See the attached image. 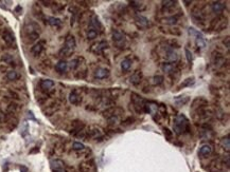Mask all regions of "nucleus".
<instances>
[{"label":"nucleus","instance_id":"473e14b6","mask_svg":"<svg viewBox=\"0 0 230 172\" xmlns=\"http://www.w3.org/2000/svg\"><path fill=\"white\" fill-rule=\"evenodd\" d=\"M189 101V97H182V96H179L177 98H175V103H177L178 106H182V105H185Z\"/></svg>","mask_w":230,"mask_h":172},{"label":"nucleus","instance_id":"a18cd8bd","mask_svg":"<svg viewBox=\"0 0 230 172\" xmlns=\"http://www.w3.org/2000/svg\"><path fill=\"white\" fill-rule=\"evenodd\" d=\"M5 121V115L3 113H0V123H4Z\"/></svg>","mask_w":230,"mask_h":172},{"label":"nucleus","instance_id":"1a4fd4ad","mask_svg":"<svg viewBox=\"0 0 230 172\" xmlns=\"http://www.w3.org/2000/svg\"><path fill=\"white\" fill-rule=\"evenodd\" d=\"M2 38H3L4 42H5L7 45H12L15 42V36L10 30H5V31L3 32Z\"/></svg>","mask_w":230,"mask_h":172},{"label":"nucleus","instance_id":"c85d7f7f","mask_svg":"<svg viewBox=\"0 0 230 172\" xmlns=\"http://www.w3.org/2000/svg\"><path fill=\"white\" fill-rule=\"evenodd\" d=\"M48 23L50 25H52V27H59L61 24H62V21L59 18H56V17H49L48 18Z\"/></svg>","mask_w":230,"mask_h":172},{"label":"nucleus","instance_id":"9d476101","mask_svg":"<svg viewBox=\"0 0 230 172\" xmlns=\"http://www.w3.org/2000/svg\"><path fill=\"white\" fill-rule=\"evenodd\" d=\"M65 48H67L70 51H74V49L77 47V42H75V38L72 36V35H68L66 37V40H65Z\"/></svg>","mask_w":230,"mask_h":172},{"label":"nucleus","instance_id":"f3484780","mask_svg":"<svg viewBox=\"0 0 230 172\" xmlns=\"http://www.w3.org/2000/svg\"><path fill=\"white\" fill-rule=\"evenodd\" d=\"M141 79H142V72L138 70V71H136V72H134L132 74V76L129 77V81L132 85H138V83H140Z\"/></svg>","mask_w":230,"mask_h":172},{"label":"nucleus","instance_id":"b1692460","mask_svg":"<svg viewBox=\"0 0 230 172\" xmlns=\"http://www.w3.org/2000/svg\"><path fill=\"white\" fill-rule=\"evenodd\" d=\"M195 42H196V45H197L198 48H205V47H206L205 39H204V37H202V35L199 34V33H197V34H196Z\"/></svg>","mask_w":230,"mask_h":172},{"label":"nucleus","instance_id":"c756f323","mask_svg":"<svg viewBox=\"0 0 230 172\" xmlns=\"http://www.w3.org/2000/svg\"><path fill=\"white\" fill-rule=\"evenodd\" d=\"M132 67V61L129 59H124L122 62H121V69L122 71H128Z\"/></svg>","mask_w":230,"mask_h":172},{"label":"nucleus","instance_id":"5701e85b","mask_svg":"<svg viewBox=\"0 0 230 172\" xmlns=\"http://www.w3.org/2000/svg\"><path fill=\"white\" fill-rule=\"evenodd\" d=\"M67 68H68V63L66 60H59L55 65V70L59 73H64L67 70Z\"/></svg>","mask_w":230,"mask_h":172},{"label":"nucleus","instance_id":"8fccbe9b","mask_svg":"<svg viewBox=\"0 0 230 172\" xmlns=\"http://www.w3.org/2000/svg\"><path fill=\"white\" fill-rule=\"evenodd\" d=\"M184 3H186V5H187V7H189V5L192 3V1H184Z\"/></svg>","mask_w":230,"mask_h":172},{"label":"nucleus","instance_id":"aec40b11","mask_svg":"<svg viewBox=\"0 0 230 172\" xmlns=\"http://www.w3.org/2000/svg\"><path fill=\"white\" fill-rule=\"evenodd\" d=\"M211 153H212V147L210 145H204L202 148L199 149V155L202 157L209 156Z\"/></svg>","mask_w":230,"mask_h":172},{"label":"nucleus","instance_id":"a211bd4d","mask_svg":"<svg viewBox=\"0 0 230 172\" xmlns=\"http://www.w3.org/2000/svg\"><path fill=\"white\" fill-rule=\"evenodd\" d=\"M162 71L165 73H173L176 71V63H171V62H164L161 65Z\"/></svg>","mask_w":230,"mask_h":172},{"label":"nucleus","instance_id":"2f4dec72","mask_svg":"<svg viewBox=\"0 0 230 172\" xmlns=\"http://www.w3.org/2000/svg\"><path fill=\"white\" fill-rule=\"evenodd\" d=\"M97 36H98V31H95V30H93V29H89L87 32V38L89 39V40H92V39H94V38H97Z\"/></svg>","mask_w":230,"mask_h":172},{"label":"nucleus","instance_id":"412c9836","mask_svg":"<svg viewBox=\"0 0 230 172\" xmlns=\"http://www.w3.org/2000/svg\"><path fill=\"white\" fill-rule=\"evenodd\" d=\"M69 101L72 103V105H79V103L82 101V98H81V96L75 92V91H72V92L69 94Z\"/></svg>","mask_w":230,"mask_h":172},{"label":"nucleus","instance_id":"7ed1b4c3","mask_svg":"<svg viewBox=\"0 0 230 172\" xmlns=\"http://www.w3.org/2000/svg\"><path fill=\"white\" fill-rule=\"evenodd\" d=\"M123 113H124V110L119 107H110L102 112L103 116L106 117V118H109V117H112V116H119L120 114H123Z\"/></svg>","mask_w":230,"mask_h":172},{"label":"nucleus","instance_id":"cd10ccee","mask_svg":"<svg viewBox=\"0 0 230 172\" xmlns=\"http://www.w3.org/2000/svg\"><path fill=\"white\" fill-rule=\"evenodd\" d=\"M129 3H130V7H134V9L137 11H141L145 7L144 4H143V2H141V1H130Z\"/></svg>","mask_w":230,"mask_h":172},{"label":"nucleus","instance_id":"ea45409f","mask_svg":"<svg viewBox=\"0 0 230 172\" xmlns=\"http://www.w3.org/2000/svg\"><path fill=\"white\" fill-rule=\"evenodd\" d=\"M1 60L4 62H7V63H12V62H13V57H12V55H10V54H4V55L2 56Z\"/></svg>","mask_w":230,"mask_h":172},{"label":"nucleus","instance_id":"4c0bfd02","mask_svg":"<svg viewBox=\"0 0 230 172\" xmlns=\"http://www.w3.org/2000/svg\"><path fill=\"white\" fill-rule=\"evenodd\" d=\"M176 4V1H171V0H165V1H162V5L165 9H170V7H173Z\"/></svg>","mask_w":230,"mask_h":172},{"label":"nucleus","instance_id":"20e7f679","mask_svg":"<svg viewBox=\"0 0 230 172\" xmlns=\"http://www.w3.org/2000/svg\"><path fill=\"white\" fill-rule=\"evenodd\" d=\"M107 47H108V43L106 41H100V42H98V43H94L90 48V51L92 52V53H94V54L99 55V54H102V53L104 52V50L107 49Z\"/></svg>","mask_w":230,"mask_h":172},{"label":"nucleus","instance_id":"39448f33","mask_svg":"<svg viewBox=\"0 0 230 172\" xmlns=\"http://www.w3.org/2000/svg\"><path fill=\"white\" fill-rule=\"evenodd\" d=\"M204 107H208V101L204 98V97H196L195 99L192 101V106L191 109L193 111L197 110V109H200V108Z\"/></svg>","mask_w":230,"mask_h":172},{"label":"nucleus","instance_id":"f8f14e48","mask_svg":"<svg viewBox=\"0 0 230 172\" xmlns=\"http://www.w3.org/2000/svg\"><path fill=\"white\" fill-rule=\"evenodd\" d=\"M212 61L215 67L220 68V67H223L224 63H225V58H224V56H222V54H220V53H216V54L213 53Z\"/></svg>","mask_w":230,"mask_h":172},{"label":"nucleus","instance_id":"9b49d317","mask_svg":"<svg viewBox=\"0 0 230 172\" xmlns=\"http://www.w3.org/2000/svg\"><path fill=\"white\" fill-rule=\"evenodd\" d=\"M211 10L215 14H221L225 10V3L222 1H214L211 3Z\"/></svg>","mask_w":230,"mask_h":172},{"label":"nucleus","instance_id":"f03ea898","mask_svg":"<svg viewBox=\"0 0 230 172\" xmlns=\"http://www.w3.org/2000/svg\"><path fill=\"white\" fill-rule=\"evenodd\" d=\"M227 19L223 16H217L215 19H213L211 22V27L216 31H222L227 27Z\"/></svg>","mask_w":230,"mask_h":172},{"label":"nucleus","instance_id":"423d86ee","mask_svg":"<svg viewBox=\"0 0 230 172\" xmlns=\"http://www.w3.org/2000/svg\"><path fill=\"white\" fill-rule=\"evenodd\" d=\"M51 169L53 172H65V164L61 159L51 161Z\"/></svg>","mask_w":230,"mask_h":172},{"label":"nucleus","instance_id":"dca6fc26","mask_svg":"<svg viewBox=\"0 0 230 172\" xmlns=\"http://www.w3.org/2000/svg\"><path fill=\"white\" fill-rule=\"evenodd\" d=\"M103 136V132L100 128H97V127H93L91 130L88 131V137L90 138H102Z\"/></svg>","mask_w":230,"mask_h":172},{"label":"nucleus","instance_id":"f257e3e1","mask_svg":"<svg viewBox=\"0 0 230 172\" xmlns=\"http://www.w3.org/2000/svg\"><path fill=\"white\" fill-rule=\"evenodd\" d=\"M173 130L176 134H182L186 131L189 130V121L187 117L184 114H178L174 118V124H173Z\"/></svg>","mask_w":230,"mask_h":172},{"label":"nucleus","instance_id":"09e8293b","mask_svg":"<svg viewBox=\"0 0 230 172\" xmlns=\"http://www.w3.org/2000/svg\"><path fill=\"white\" fill-rule=\"evenodd\" d=\"M20 171L21 172H28V168L25 166H20Z\"/></svg>","mask_w":230,"mask_h":172},{"label":"nucleus","instance_id":"e433bc0d","mask_svg":"<svg viewBox=\"0 0 230 172\" xmlns=\"http://www.w3.org/2000/svg\"><path fill=\"white\" fill-rule=\"evenodd\" d=\"M178 21V18L176 17V16H171V17H167L164 19V22L167 24H175L177 23Z\"/></svg>","mask_w":230,"mask_h":172},{"label":"nucleus","instance_id":"4468645a","mask_svg":"<svg viewBox=\"0 0 230 172\" xmlns=\"http://www.w3.org/2000/svg\"><path fill=\"white\" fill-rule=\"evenodd\" d=\"M109 75V70L105 69V68H98L94 72V77L98 79H103L108 77Z\"/></svg>","mask_w":230,"mask_h":172},{"label":"nucleus","instance_id":"58836bf2","mask_svg":"<svg viewBox=\"0 0 230 172\" xmlns=\"http://www.w3.org/2000/svg\"><path fill=\"white\" fill-rule=\"evenodd\" d=\"M80 65V61H79V59H73V60H71L69 63V67L71 70H75Z\"/></svg>","mask_w":230,"mask_h":172},{"label":"nucleus","instance_id":"6e6552de","mask_svg":"<svg viewBox=\"0 0 230 172\" xmlns=\"http://www.w3.org/2000/svg\"><path fill=\"white\" fill-rule=\"evenodd\" d=\"M112 40L117 43V45H121V43H124L125 41V36L122 32L118 31V30H114L112 31Z\"/></svg>","mask_w":230,"mask_h":172},{"label":"nucleus","instance_id":"a878e982","mask_svg":"<svg viewBox=\"0 0 230 172\" xmlns=\"http://www.w3.org/2000/svg\"><path fill=\"white\" fill-rule=\"evenodd\" d=\"M193 83H194V78H193V77H189V78H187L186 80H184V81L180 83V86L178 87V90L184 89L186 87H190L191 85H193Z\"/></svg>","mask_w":230,"mask_h":172},{"label":"nucleus","instance_id":"de8ad7c7","mask_svg":"<svg viewBox=\"0 0 230 172\" xmlns=\"http://www.w3.org/2000/svg\"><path fill=\"white\" fill-rule=\"evenodd\" d=\"M224 45H226V48L229 49V37H226V41H224Z\"/></svg>","mask_w":230,"mask_h":172},{"label":"nucleus","instance_id":"6ab92c4d","mask_svg":"<svg viewBox=\"0 0 230 172\" xmlns=\"http://www.w3.org/2000/svg\"><path fill=\"white\" fill-rule=\"evenodd\" d=\"M54 87V81L51 79H44L40 81V88L44 91H49L50 89H52Z\"/></svg>","mask_w":230,"mask_h":172},{"label":"nucleus","instance_id":"7c9ffc66","mask_svg":"<svg viewBox=\"0 0 230 172\" xmlns=\"http://www.w3.org/2000/svg\"><path fill=\"white\" fill-rule=\"evenodd\" d=\"M18 78V74L16 71H9L7 73V80H11V81H13V80H16Z\"/></svg>","mask_w":230,"mask_h":172},{"label":"nucleus","instance_id":"c03bdc74","mask_svg":"<svg viewBox=\"0 0 230 172\" xmlns=\"http://www.w3.org/2000/svg\"><path fill=\"white\" fill-rule=\"evenodd\" d=\"M163 131H164V134L167 135V137H171V136H172V132H171V131L169 130V129H167V128H164Z\"/></svg>","mask_w":230,"mask_h":172},{"label":"nucleus","instance_id":"c9c22d12","mask_svg":"<svg viewBox=\"0 0 230 172\" xmlns=\"http://www.w3.org/2000/svg\"><path fill=\"white\" fill-rule=\"evenodd\" d=\"M72 149L73 150H77V151H81V150H84L85 149V146L82 143H79V141H74L73 145H72Z\"/></svg>","mask_w":230,"mask_h":172},{"label":"nucleus","instance_id":"49530a36","mask_svg":"<svg viewBox=\"0 0 230 172\" xmlns=\"http://www.w3.org/2000/svg\"><path fill=\"white\" fill-rule=\"evenodd\" d=\"M65 172H75V170L72 167H68V168L65 169Z\"/></svg>","mask_w":230,"mask_h":172},{"label":"nucleus","instance_id":"79ce46f5","mask_svg":"<svg viewBox=\"0 0 230 172\" xmlns=\"http://www.w3.org/2000/svg\"><path fill=\"white\" fill-rule=\"evenodd\" d=\"M185 53H186V57H187V60H188V62H190V63H191L192 62V53L191 52H190V50H189V49H187L186 48L185 49Z\"/></svg>","mask_w":230,"mask_h":172},{"label":"nucleus","instance_id":"bb28decb","mask_svg":"<svg viewBox=\"0 0 230 172\" xmlns=\"http://www.w3.org/2000/svg\"><path fill=\"white\" fill-rule=\"evenodd\" d=\"M163 76L161 75H156L154 76L153 78L151 79V83L152 85H154V86H159V85H161V83H163Z\"/></svg>","mask_w":230,"mask_h":172},{"label":"nucleus","instance_id":"393cba45","mask_svg":"<svg viewBox=\"0 0 230 172\" xmlns=\"http://www.w3.org/2000/svg\"><path fill=\"white\" fill-rule=\"evenodd\" d=\"M221 145H222V148L225 150L226 152L230 151V139L229 137H224L222 141H221Z\"/></svg>","mask_w":230,"mask_h":172},{"label":"nucleus","instance_id":"f704fd0d","mask_svg":"<svg viewBox=\"0 0 230 172\" xmlns=\"http://www.w3.org/2000/svg\"><path fill=\"white\" fill-rule=\"evenodd\" d=\"M90 166L89 163H82L80 165V171L81 172H90Z\"/></svg>","mask_w":230,"mask_h":172},{"label":"nucleus","instance_id":"2eb2a0df","mask_svg":"<svg viewBox=\"0 0 230 172\" xmlns=\"http://www.w3.org/2000/svg\"><path fill=\"white\" fill-rule=\"evenodd\" d=\"M135 20H136V23L138 24V27H140V28H147L149 24H150L149 19L147 17L142 16V15H137Z\"/></svg>","mask_w":230,"mask_h":172},{"label":"nucleus","instance_id":"a19ab883","mask_svg":"<svg viewBox=\"0 0 230 172\" xmlns=\"http://www.w3.org/2000/svg\"><path fill=\"white\" fill-rule=\"evenodd\" d=\"M107 121H108V125H117L119 121V117L118 116L109 117V118H107Z\"/></svg>","mask_w":230,"mask_h":172},{"label":"nucleus","instance_id":"4be33fe9","mask_svg":"<svg viewBox=\"0 0 230 172\" xmlns=\"http://www.w3.org/2000/svg\"><path fill=\"white\" fill-rule=\"evenodd\" d=\"M90 29H93V30H98V29H102V25H101V22L99 20V18L93 15L92 17L90 18Z\"/></svg>","mask_w":230,"mask_h":172},{"label":"nucleus","instance_id":"ddd939ff","mask_svg":"<svg viewBox=\"0 0 230 172\" xmlns=\"http://www.w3.org/2000/svg\"><path fill=\"white\" fill-rule=\"evenodd\" d=\"M44 47H45V41H42H42H38L37 43H35L31 49L32 54L34 56H38L42 52V50H44Z\"/></svg>","mask_w":230,"mask_h":172},{"label":"nucleus","instance_id":"72a5a7b5","mask_svg":"<svg viewBox=\"0 0 230 172\" xmlns=\"http://www.w3.org/2000/svg\"><path fill=\"white\" fill-rule=\"evenodd\" d=\"M72 53H73L72 51H70V50H68L67 48L63 47V48L61 49V51H59V55L63 56V57H68V56H70Z\"/></svg>","mask_w":230,"mask_h":172},{"label":"nucleus","instance_id":"0eeeda50","mask_svg":"<svg viewBox=\"0 0 230 172\" xmlns=\"http://www.w3.org/2000/svg\"><path fill=\"white\" fill-rule=\"evenodd\" d=\"M165 59L167 62H171V63H175L178 60V55L177 53L171 48H167L165 51Z\"/></svg>","mask_w":230,"mask_h":172},{"label":"nucleus","instance_id":"37998d69","mask_svg":"<svg viewBox=\"0 0 230 172\" xmlns=\"http://www.w3.org/2000/svg\"><path fill=\"white\" fill-rule=\"evenodd\" d=\"M132 121H134V118H132V117H128V118H126L125 121H122V125H124V126H128V125L132 124Z\"/></svg>","mask_w":230,"mask_h":172}]
</instances>
